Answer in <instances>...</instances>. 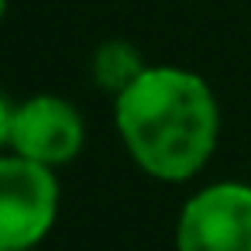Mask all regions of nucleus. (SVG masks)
I'll return each instance as SVG.
<instances>
[{
  "instance_id": "obj_5",
  "label": "nucleus",
  "mask_w": 251,
  "mask_h": 251,
  "mask_svg": "<svg viewBox=\"0 0 251 251\" xmlns=\"http://www.w3.org/2000/svg\"><path fill=\"white\" fill-rule=\"evenodd\" d=\"M145 69H148V62L141 59V49L134 42H124V38L100 42L93 59H90V76H93L97 90H103L110 97H121Z\"/></svg>"
},
{
  "instance_id": "obj_1",
  "label": "nucleus",
  "mask_w": 251,
  "mask_h": 251,
  "mask_svg": "<svg viewBox=\"0 0 251 251\" xmlns=\"http://www.w3.org/2000/svg\"><path fill=\"white\" fill-rule=\"evenodd\" d=\"M114 127L127 158L151 179L179 186L196 179L220 145L213 86L186 66H148L114 97Z\"/></svg>"
},
{
  "instance_id": "obj_4",
  "label": "nucleus",
  "mask_w": 251,
  "mask_h": 251,
  "mask_svg": "<svg viewBox=\"0 0 251 251\" xmlns=\"http://www.w3.org/2000/svg\"><path fill=\"white\" fill-rule=\"evenodd\" d=\"M86 148V121L73 100L59 93H35L14 103L7 151L31 158L45 169L73 165Z\"/></svg>"
},
{
  "instance_id": "obj_2",
  "label": "nucleus",
  "mask_w": 251,
  "mask_h": 251,
  "mask_svg": "<svg viewBox=\"0 0 251 251\" xmlns=\"http://www.w3.org/2000/svg\"><path fill=\"white\" fill-rule=\"evenodd\" d=\"M62 206L55 169L14 151L0 155V251L42 248Z\"/></svg>"
},
{
  "instance_id": "obj_8",
  "label": "nucleus",
  "mask_w": 251,
  "mask_h": 251,
  "mask_svg": "<svg viewBox=\"0 0 251 251\" xmlns=\"http://www.w3.org/2000/svg\"><path fill=\"white\" fill-rule=\"evenodd\" d=\"M25 251H38V248H25Z\"/></svg>"
},
{
  "instance_id": "obj_6",
  "label": "nucleus",
  "mask_w": 251,
  "mask_h": 251,
  "mask_svg": "<svg viewBox=\"0 0 251 251\" xmlns=\"http://www.w3.org/2000/svg\"><path fill=\"white\" fill-rule=\"evenodd\" d=\"M11 117H14V103L7 100V93L0 90V155L7 151V138H11Z\"/></svg>"
},
{
  "instance_id": "obj_7",
  "label": "nucleus",
  "mask_w": 251,
  "mask_h": 251,
  "mask_svg": "<svg viewBox=\"0 0 251 251\" xmlns=\"http://www.w3.org/2000/svg\"><path fill=\"white\" fill-rule=\"evenodd\" d=\"M7 7H11V0H0V25H4V18H7Z\"/></svg>"
},
{
  "instance_id": "obj_3",
  "label": "nucleus",
  "mask_w": 251,
  "mask_h": 251,
  "mask_svg": "<svg viewBox=\"0 0 251 251\" xmlns=\"http://www.w3.org/2000/svg\"><path fill=\"white\" fill-rule=\"evenodd\" d=\"M176 251H251V182L220 179L186 196Z\"/></svg>"
}]
</instances>
